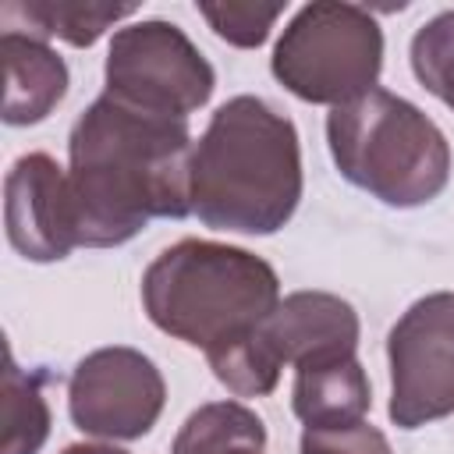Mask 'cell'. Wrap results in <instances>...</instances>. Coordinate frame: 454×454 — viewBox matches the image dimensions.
Here are the masks:
<instances>
[{
    "instance_id": "20",
    "label": "cell",
    "mask_w": 454,
    "mask_h": 454,
    "mask_svg": "<svg viewBox=\"0 0 454 454\" xmlns=\"http://www.w3.org/2000/svg\"><path fill=\"white\" fill-rule=\"evenodd\" d=\"M64 454H128V450L106 447V443H71V447H64Z\"/></svg>"
},
{
    "instance_id": "15",
    "label": "cell",
    "mask_w": 454,
    "mask_h": 454,
    "mask_svg": "<svg viewBox=\"0 0 454 454\" xmlns=\"http://www.w3.org/2000/svg\"><path fill=\"white\" fill-rule=\"evenodd\" d=\"M231 447L266 450V426L252 408L238 401H209L184 419L170 454H216Z\"/></svg>"
},
{
    "instance_id": "8",
    "label": "cell",
    "mask_w": 454,
    "mask_h": 454,
    "mask_svg": "<svg viewBox=\"0 0 454 454\" xmlns=\"http://www.w3.org/2000/svg\"><path fill=\"white\" fill-rule=\"evenodd\" d=\"M167 401V383L156 362L135 348L114 344L85 355L67 380V411L85 436L138 440Z\"/></svg>"
},
{
    "instance_id": "18",
    "label": "cell",
    "mask_w": 454,
    "mask_h": 454,
    "mask_svg": "<svg viewBox=\"0 0 454 454\" xmlns=\"http://www.w3.org/2000/svg\"><path fill=\"white\" fill-rule=\"evenodd\" d=\"M199 14L231 46L255 50L270 39L284 7L280 4H199Z\"/></svg>"
},
{
    "instance_id": "12",
    "label": "cell",
    "mask_w": 454,
    "mask_h": 454,
    "mask_svg": "<svg viewBox=\"0 0 454 454\" xmlns=\"http://www.w3.org/2000/svg\"><path fill=\"white\" fill-rule=\"evenodd\" d=\"M369 404V376L355 355H326L294 365L291 408L309 429L362 422Z\"/></svg>"
},
{
    "instance_id": "13",
    "label": "cell",
    "mask_w": 454,
    "mask_h": 454,
    "mask_svg": "<svg viewBox=\"0 0 454 454\" xmlns=\"http://www.w3.org/2000/svg\"><path fill=\"white\" fill-rule=\"evenodd\" d=\"M135 4H71V0H11L0 7L4 32H25L35 39H64L71 46H92L110 25L131 18Z\"/></svg>"
},
{
    "instance_id": "21",
    "label": "cell",
    "mask_w": 454,
    "mask_h": 454,
    "mask_svg": "<svg viewBox=\"0 0 454 454\" xmlns=\"http://www.w3.org/2000/svg\"><path fill=\"white\" fill-rule=\"evenodd\" d=\"M216 454H262L259 447H231V450H216Z\"/></svg>"
},
{
    "instance_id": "9",
    "label": "cell",
    "mask_w": 454,
    "mask_h": 454,
    "mask_svg": "<svg viewBox=\"0 0 454 454\" xmlns=\"http://www.w3.org/2000/svg\"><path fill=\"white\" fill-rule=\"evenodd\" d=\"M4 227L11 248L28 262L67 259L78 238V216L67 174L46 153H25L4 177Z\"/></svg>"
},
{
    "instance_id": "7",
    "label": "cell",
    "mask_w": 454,
    "mask_h": 454,
    "mask_svg": "<svg viewBox=\"0 0 454 454\" xmlns=\"http://www.w3.org/2000/svg\"><path fill=\"white\" fill-rule=\"evenodd\" d=\"M390 422L419 429L454 411V291L408 305L390 326Z\"/></svg>"
},
{
    "instance_id": "16",
    "label": "cell",
    "mask_w": 454,
    "mask_h": 454,
    "mask_svg": "<svg viewBox=\"0 0 454 454\" xmlns=\"http://www.w3.org/2000/svg\"><path fill=\"white\" fill-rule=\"evenodd\" d=\"M262 326V323H259ZM245 330L231 340H220L206 351V362L213 376L234 394V397H266L280 383V358L273 355L262 330Z\"/></svg>"
},
{
    "instance_id": "2",
    "label": "cell",
    "mask_w": 454,
    "mask_h": 454,
    "mask_svg": "<svg viewBox=\"0 0 454 454\" xmlns=\"http://www.w3.org/2000/svg\"><path fill=\"white\" fill-rule=\"evenodd\" d=\"M301 202V145L291 117L259 96H234L192 153V213L231 234H273Z\"/></svg>"
},
{
    "instance_id": "4",
    "label": "cell",
    "mask_w": 454,
    "mask_h": 454,
    "mask_svg": "<svg viewBox=\"0 0 454 454\" xmlns=\"http://www.w3.org/2000/svg\"><path fill=\"white\" fill-rule=\"evenodd\" d=\"M326 142L340 177L394 209L426 206L450 181L443 131L415 103L387 89L333 106Z\"/></svg>"
},
{
    "instance_id": "6",
    "label": "cell",
    "mask_w": 454,
    "mask_h": 454,
    "mask_svg": "<svg viewBox=\"0 0 454 454\" xmlns=\"http://www.w3.org/2000/svg\"><path fill=\"white\" fill-rule=\"evenodd\" d=\"M106 96L160 117L184 121L216 89L213 64L174 21H135L117 28L106 50Z\"/></svg>"
},
{
    "instance_id": "11",
    "label": "cell",
    "mask_w": 454,
    "mask_h": 454,
    "mask_svg": "<svg viewBox=\"0 0 454 454\" xmlns=\"http://www.w3.org/2000/svg\"><path fill=\"white\" fill-rule=\"evenodd\" d=\"M4 53V121L14 128L39 124L53 114V106L67 92V64L64 57L35 35L25 32H4L0 35Z\"/></svg>"
},
{
    "instance_id": "10",
    "label": "cell",
    "mask_w": 454,
    "mask_h": 454,
    "mask_svg": "<svg viewBox=\"0 0 454 454\" xmlns=\"http://www.w3.org/2000/svg\"><path fill=\"white\" fill-rule=\"evenodd\" d=\"M259 330L280 365H301L326 355H355L358 348V312L330 291L287 294Z\"/></svg>"
},
{
    "instance_id": "19",
    "label": "cell",
    "mask_w": 454,
    "mask_h": 454,
    "mask_svg": "<svg viewBox=\"0 0 454 454\" xmlns=\"http://www.w3.org/2000/svg\"><path fill=\"white\" fill-rule=\"evenodd\" d=\"M298 454H394V450L387 436L362 419L351 426H326V429L305 426Z\"/></svg>"
},
{
    "instance_id": "3",
    "label": "cell",
    "mask_w": 454,
    "mask_h": 454,
    "mask_svg": "<svg viewBox=\"0 0 454 454\" xmlns=\"http://www.w3.org/2000/svg\"><path fill=\"white\" fill-rule=\"evenodd\" d=\"M277 301V270L238 245L184 238L142 273V309L153 326L202 351L255 330Z\"/></svg>"
},
{
    "instance_id": "5",
    "label": "cell",
    "mask_w": 454,
    "mask_h": 454,
    "mask_svg": "<svg viewBox=\"0 0 454 454\" xmlns=\"http://www.w3.org/2000/svg\"><path fill=\"white\" fill-rule=\"evenodd\" d=\"M273 78L305 103L344 106L376 89L383 28L358 4H305L273 46Z\"/></svg>"
},
{
    "instance_id": "1",
    "label": "cell",
    "mask_w": 454,
    "mask_h": 454,
    "mask_svg": "<svg viewBox=\"0 0 454 454\" xmlns=\"http://www.w3.org/2000/svg\"><path fill=\"white\" fill-rule=\"evenodd\" d=\"M188 121L135 110L114 96L85 106L67 135V184L85 248H114L149 220L192 213Z\"/></svg>"
},
{
    "instance_id": "17",
    "label": "cell",
    "mask_w": 454,
    "mask_h": 454,
    "mask_svg": "<svg viewBox=\"0 0 454 454\" xmlns=\"http://www.w3.org/2000/svg\"><path fill=\"white\" fill-rule=\"evenodd\" d=\"M411 71L440 103L454 110V11L429 18L411 35Z\"/></svg>"
},
{
    "instance_id": "14",
    "label": "cell",
    "mask_w": 454,
    "mask_h": 454,
    "mask_svg": "<svg viewBox=\"0 0 454 454\" xmlns=\"http://www.w3.org/2000/svg\"><path fill=\"white\" fill-rule=\"evenodd\" d=\"M53 376L46 369H21L7 348L4 387H0V454H39L50 436V404L43 387Z\"/></svg>"
}]
</instances>
